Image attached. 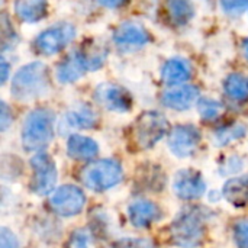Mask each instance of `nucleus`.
I'll list each match as a JSON object with an SVG mask.
<instances>
[{
  "mask_svg": "<svg viewBox=\"0 0 248 248\" xmlns=\"http://www.w3.org/2000/svg\"><path fill=\"white\" fill-rule=\"evenodd\" d=\"M84 193L81 192V189L73 185H64L58 187L51 196V206L54 212L64 218L76 217L77 214H80L84 208Z\"/></svg>",
  "mask_w": 248,
  "mask_h": 248,
  "instance_id": "1a4fd4ad",
  "label": "nucleus"
},
{
  "mask_svg": "<svg viewBox=\"0 0 248 248\" xmlns=\"http://www.w3.org/2000/svg\"><path fill=\"white\" fill-rule=\"evenodd\" d=\"M0 248H19L17 238L6 227L0 230Z\"/></svg>",
  "mask_w": 248,
  "mask_h": 248,
  "instance_id": "cd10ccee",
  "label": "nucleus"
},
{
  "mask_svg": "<svg viewBox=\"0 0 248 248\" xmlns=\"http://www.w3.org/2000/svg\"><path fill=\"white\" fill-rule=\"evenodd\" d=\"M166 10L174 25H186L195 15L190 0H166Z\"/></svg>",
  "mask_w": 248,
  "mask_h": 248,
  "instance_id": "4be33fe9",
  "label": "nucleus"
},
{
  "mask_svg": "<svg viewBox=\"0 0 248 248\" xmlns=\"http://www.w3.org/2000/svg\"><path fill=\"white\" fill-rule=\"evenodd\" d=\"M102 6L105 7H109V9H116V7H121L124 6L128 0H97Z\"/></svg>",
  "mask_w": 248,
  "mask_h": 248,
  "instance_id": "c756f323",
  "label": "nucleus"
},
{
  "mask_svg": "<svg viewBox=\"0 0 248 248\" xmlns=\"http://www.w3.org/2000/svg\"><path fill=\"white\" fill-rule=\"evenodd\" d=\"M222 195L234 206L248 205V174L230 179L224 185Z\"/></svg>",
  "mask_w": 248,
  "mask_h": 248,
  "instance_id": "aec40b11",
  "label": "nucleus"
},
{
  "mask_svg": "<svg viewBox=\"0 0 248 248\" xmlns=\"http://www.w3.org/2000/svg\"><path fill=\"white\" fill-rule=\"evenodd\" d=\"M76 38V28L62 22L42 31L33 41V48L41 55H54L68 46Z\"/></svg>",
  "mask_w": 248,
  "mask_h": 248,
  "instance_id": "423d86ee",
  "label": "nucleus"
},
{
  "mask_svg": "<svg viewBox=\"0 0 248 248\" xmlns=\"http://www.w3.org/2000/svg\"><path fill=\"white\" fill-rule=\"evenodd\" d=\"M173 190L180 199L193 201L203 196V193L206 192V183L199 171L186 169V170H180L174 176Z\"/></svg>",
  "mask_w": 248,
  "mask_h": 248,
  "instance_id": "f8f14e48",
  "label": "nucleus"
},
{
  "mask_svg": "<svg viewBox=\"0 0 248 248\" xmlns=\"http://www.w3.org/2000/svg\"><path fill=\"white\" fill-rule=\"evenodd\" d=\"M219 3L228 15H241L248 9V0H219Z\"/></svg>",
  "mask_w": 248,
  "mask_h": 248,
  "instance_id": "393cba45",
  "label": "nucleus"
},
{
  "mask_svg": "<svg viewBox=\"0 0 248 248\" xmlns=\"http://www.w3.org/2000/svg\"><path fill=\"white\" fill-rule=\"evenodd\" d=\"M169 122L167 119L154 110L144 112L135 122L134 135L140 148L154 147L167 132Z\"/></svg>",
  "mask_w": 248,
  "mask_h": 248,
  "instance_id": "0eeeda50",
  "label": "nucleus"
},
{
  "mask_svg": "<svg viewBox=\"0 0 248 248\" xmlns=\"http://www.w3.org/2000/svg\"><path fill=\"white\" fill-rule=\"evenodd\" d=\"M10 124H12V116H10L9 108H7V105L4 102H1V118H0L1 131H6Z\"/></svg>",
  "mask_w": 248,
  "mask_h": 248,
  "instance_id": "c85d7f7f",
  "label": "nucleus"
},
{
  "mask_svg": "<svg viewBox=\"0 0 248 248\" xmlns=\"http://www.w3.org/2000/svg\"><path fill=\"white\" fill-rule=\"evenodd\" d=\"M192 77V65L183 58H170L161 68V80L169 86H180Z\"/></svg>",
  "mask_w": 248,
  "mask_h": 248,
  "instance_id": "2eb2a0df",
  "label": "nucleus"
},
{
  "mask_svg": "<svg viewBox=\"0 0 248 248\" xmlns=\"http://www.w3.org/2000/svg\"><path fill=\"white\" fill-rule=\"evenodd\" d=\"M243 54H244L246 60L248 61V38H246L244 42H243Z\"/></svg>",
  "mask_w": 248,
  "mask_h": 248,
  "instance_id": "2f4dec72",
  "label": "nucleus"
},
{
  "mask_svg": "<svg viewBox=\"0 0 248 248\" xmlns=\"http://www.w3.org/2000/svg\"><path fill=\"white\" fill-rule=\"evenodd\" d=\"M170 232L174 246L182 248L198 247L205 237L203 218L195 209L185 211L173 221Z\"/></svg>",
  "mask_w": 248,
  "mask_h": 248,
  "instance_id": "20e7f679",
  "label": "nucleus"
},
{
  "mask_svg": "<svg viewBox=\"0 0 248 248\" xmlns=\"http://www.w3.org/2000/svg\"><path fill=\"white\" fill-rule=\"evenodd\" d=\"M150 33L148 31L137 23L125 22L116 28L113 32V42L119 48H141L150 42Z\"/></svg>",
  "mask_w": 248,
  "mask_h": 248,
  "instance_id": "ddd939ff",
  "label": "nucleus"
},
{
  "mask_svg": "<svg viewBox=\"0 0 248 248\" xmlns=\"http://www.w3.org/2000/svg\"><path fill=\"white\" fill-rule=\"evenodd\" d=\"M46 65L35 61L20 67L12 78L10 92L17 100H32L44 96L49 89Z\"/></svg>",
  "mask_w": 248,
  "mask_h": 248,
  "instance_id": "f257e3e1",
  "label": "nucleus"
},
{
  "mask_svg": "<svg viewBox=\"0 0 248 248\" xmlns=\"http://www.w3.org/2000/svg\"><path fill=\"white\" fill-rule=\"evenodd\" d=\"M94 100L112 112H128L132 106L131 94L124 87L112 83L100 84L94 92Z\"/></svg>",
  "mask_w": 248,
  "mask_h": 248,
  "instance_id": "9b49d317",
  "label": "nucleus"
},
{
  "mask_svg": "<svg viewBox=\"0 0 248 248\" xmlns=\"http://www.w3.org/2000/svg\"><path fill=\"white\" fill-rule=\"evenodd\" d=\"M234 235L238 248H248V221H241L235 225Z\"/></svg>",
  "mask_w": 248,
  "mask_h": 248,
  "instance_id": "a878e982",
  "label": "nucleus"
},
{
  "mask_svg": "<svg viewBox=\"0 0 248 248\" xmlns=\"http://www.w3.org/2000/svg\"><path fill=\"white\" fill-rule=\"evenodd\" d=\"M65 248H89V237L84 231H76L67 241Z\"/></svg>",
  "mask_w": 248,
  "mask_h": 248,
  "instance_id": "bb28decb",
  "label": "nucleus"
},
{
  "mask_svg": "<svg viewBox=\"0 0 248 248\" xmlns=\"http://www.w3.org/2000/svg\"><path fill=\"white\" fill-rule=\"evenodd\" d=\"M129 222L135 228H147L160 217V209L150 201H135L128 208Z\"/></svg>",
  "mask_w": 248,
  "mask_h": 248,
  "instance_id": "dca6fc26",
  "label": "nucleus"
},
{
  "mask_svg": "<svg viewBox=\"0 0 248 248\" xmlns=\"http://www.w3.org/2000/svg\"><path fill=\"white\" fill-rule=\"evenodd\" d=\"M198 97H199L198 87L192 84H180L166 90L161 96V103L166 108L174 110H186L198 100Z\"/></svg>",
  "mask_w": 248,
  "mask_h": 248,
  "instance_id": "4468645a",
  "label": "nucleus"
},
{
  "mask_svg": "<svg viewBox=\"0 0 248 248\" xmlns=\"http://www.w3.org/2000/svg\"><path fill=\"white\" fill-rule=\"evenodd\" d=\"M196 108H198L201 118L206 122L218 119L222 112V105L218 100L208 99V97H201L196 103Z\"/></svg>",
  "mask_w": 248,
  "mask_h": 248,
  "instance_id": "b1692460",
  "label": "nucleus"
},
{
  "mask_svg": "<svg viewBox=\"0 0 248 248\" xmlns=\"http://www.w3.org/2000/svg\"><path fill=\"white\" fill-rule=\"evenodd\" d=\"M224 92L234 102H248V76L240 73L230 74L224 81Z\"/></svg>",
  "mask_w": 248,
  "mask_h": 248,
  "instance_id": "412c9836",
  "label": "nucleus"
},
{
  "mask_svg": "<svg viewBox=\"0 0 248 248\" xmlns=\"http://www.w3.org/2000/svg\"><path fill=\"white\" fill-rule=\"evenodd\" d=\"M67 154L73 160H93L99 154V145L89 137L74 134L67 140Z\"/></svg>",
  "mask_w": 248,
  "mask_h": 248,
  "instance_id": "f3484780",
  "label": "nucleus"
},
{
  "mask_svg": "<svg viewBox=\"0 0 248 248\" xmlns=\"http://www.w3.org/2000/svg\"><path fill=\"white\" fill-rule=\"evenodd\" d=\"M199 142L201 132L193 125H179L169 134V148L179 158L193 155Z\"/></svg>",
  "mask_w": 248,
  "mask_h": 248,
  "instance_id": "9d476101",
  "label": "nucleus"
},
{
  "mask_svg": "<svg viewBox=\"0 0 248 248\" xmlns=\"http://www.w3.org/2000/svg\"><path fill=\"white\" fill-rule=\"evenodd\" d=\"M31 166L33 170L32 190L42 196L51 193L57 182V167L51 155L39 151L31 158Z\"/></svg>",
  "mask_w": 248,
  "mask_h": 248,
  "instance_id": "6e6552de",
  "label": "nucleus"
},
{
  "mask_svg": "<svg viewBox=\"0 0 248 248\" xmlns=\"http://www.w3.org/2000/svg\"><path fill=\"white\" fill-rule=\"evenodd\" d=\"M80 179L90 190L103 192L116 186L122 180V167L116 160H97L81 170Z\"/></svg>",
  "mask_w": 248,
  "mask_h": 248,
  "instance_id": "39448f33",
  "label": "nucleus"
},
{
  "mask_svg": "<svg viewBox=\"0 0 248 248\" xmlns=\"http://www.w3.org/2000/svg\"><path fill=\"white\" fill-rule=\"evenodd\" d=\"M106 60V52L97 51L89 54L83 49H74L70 52L57 67V78L60 83H74L81 78L87 71H94Z\"/></svg>",
  "mask_w": 248,
  "mask_h": 248,
  "instance_id": "7ed1b4c3",
  "label": "nucleus"
},
{
  "mask_svg": "<svg viewBox=\"0 0 248 248\" xmlns=\"http://www.w3.org/2000/svg\"><path fill=\"white\" fill-rule=\"evenodd\" d=\"M1 83H6L7 76H9V64L4 58H1Z\"/></svg>",
  "mask_w": 248,
  "mask_h": 248,
  "instance_id": "7c9ffc66",
  "label": "nucleus"
},
{
  "mask_svg": "<svg viewBox=\"0 0 248 248\" xmlns=\"http://www.w3.org/2000/svg\"><path fill=\"white\" fill-rule=\"evenodd\" d=\"M246 132H247V128L244 125H231V126H225L219 131H217L215 134V144L218 147H225L243 137H246Z\"/></svg>",
  "mask_w": 248,
  "mask_h": 248,
  "instance_id": "5701e85b",
  "label": "nucleus"
},
{
  "mask_svg": "<svg viewBox=\"0 0 248 248\" xmlns=\"http://www.w3.org/2000/svg\"><path fill=\"white\" fill-rule=\"evenodd\" d=\"M48 1L46 0H16L15 1V13L16 16L26 22L35 23L46 16Z\"/></svg>",
  "mask_w": 248,
  "mask_h": 248,
  "instance_id": "a211bd4d",
  "label": "nucleus"
},
{
  "mask_svg": "<svg viewBox=\"0 0 248 248\" xmlns=\"http://www.w3.org/2000/svg\"><path fill=\"white\" fill-rule=\"evenodd\" d=\"M97 121V113L86 105H80L71 109L64 116V124L73 129H90L96 126Z\"/></svg>",
  "mask_w": 248,
  "mask_h": 248,
  "instance_id": "6ab92c4d",
  "label": "nucleus"
},
{
  "mask_svg": "<svg viewBox=\"0 0 248 248\" xmlns=\"http://www.w3.org/2000/svg\"><path fill=\"white\" fill-rule=\"evenodd\" d=\"M55 115L45 108L33 109L28 113L22 125V145L28 151H42L54 138Z\"/></svg>",
  "mask_w": 248,
  "mask_h": 248,
  "instance_id": "f03ea898",
  "label": "nucleus"
}]
</instances>
